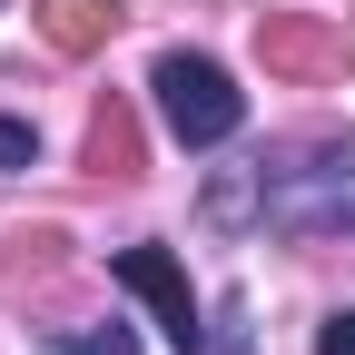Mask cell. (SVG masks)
<instances>
[{"label":"cell","instance_id":"10","mask_svg":"<svg viewBox=\"0 0 355 355\" xmlns=\"http://www.w3.org/2000/svg\"><path fill=\"white\" fill-rule=\"evenodd\" d=\"M316 355H355V306H336V316L316 326Z\"/></svg>","mask_w":355,"mask_h":355},{"label":"cell","instance_id":"7","mask_svg":"<svg viewBox=\"0 0 355 355\" xmlns=\"http://www.w3.org/2000/svg\"><path fill=\"white\" fill-rule=\"evenodd\" d=\"M40 355H139V336L109 316V326H89V336H40Z\"/></svg>","mask_w":355,"mask_h":355},{"label":"cell","instance_id":"1","mask_svg":"<svg viewBox=\"0 0 355 355\" xmlns=\"http://www.w3.org/2000/svg\"><path fill=\"white\" fill-rule=\"evenodd\" d=\"M257 227L266 237H345L355 227V139H296L257 158Z\"/></svg>","mask_w":355,"mask_h":355},{"label":"cell","instance_id":"5","mask_svg":"<svg viewBox=\"0 0 355 355\" xmlns=\"http://www.w3.org/2000/svg\"><path fill=\"white\" fill-rule=\"evenodd\" d=\"M89 178H109V188L139 178V109H128V99H99V109H89Z\"/></svg>","mask_w":355,"mask_h":355},{"label":"cell","instance_id":"9","mask_svg":"<svg viewBox=\"0 0 355 355\" xmlns=\"http://www.w3.org/2000/svg\"><path fill=\"white\" fill-rule=\"evenodd\" d=\"M237 345H247V306L227 296V306H217V336H207V355H237Z\"/></svg>","mask_w":355,"mask_h":355},{"label":"cell","instance_id":"3","mask_svg":"<svg viewBox=\"0 0 355 355\" xmlns=\"http://www.w3.org/2000/svg\"><path fill=\"white\" fill-rule=\"evenodd\" d=\"M257 60H266V79L316 89V79H345L355 69V30L345 20H316V10H266L257 20Z\"/></svg>","mask_w":355,"mask_h":355},{"label":"cell","instance_id":"4","mask_svg":"<svg viewBox=\"0 0 355 355\" xmlns=\"http://www.w3.org/2000/svg\"><path fill=\"white\" fill-rule=\"evenodd\" d=\"M109 277H119L128 296H148V316L168 326V345H178V355H207L198 296H188V277H178V257H168V247H119V257H109Z\"/></svg>","mask_w":355,"mask_h":355},{"label":"cell","instance_id":"2","mask_svg":"<svg viewBox=\"0 0 355 355\" xmlns=\"http://www.w3.org/2000/svg\"><path fill=\"white\" fill-rule=\"evenodd\" d=\"M148 89H158V119H168V139H178V148H227L237 128H247L237 79L217 69V60H198V50H168Z\"/></svg>","mask_w":355,"mask_h":355},{"label":"cell","instance_id":"8","mask_svg":"<svg viewBox=\"0 0 355 355\" xmlns=\"http://www.w3.org/2000/svg\"><path fill=\"white\" fill-rule=\"evenodd\" d=\"M40 158V128L30 119H0V168H30Z\"/></svg>","mask_w":355,"mask_h":355},{"label":"cell","instance_id":"6","mask_svg":"<svg viewBox=\"0 0 355 355\" xmlns=\"http://www.w3.org/2000/svg\"><path fill=\"white\" fill-rule=\"evenodd\" d=\"M109 30H119V0H40V40L60 60H89Z\"/></svg>","mask_w":355,"mask_h":355}]
</instances>
